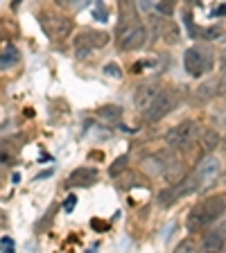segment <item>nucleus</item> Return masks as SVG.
I'll use <instances>...</instances> for the list:
<instances>
[{"instance_id": "31", "label": "nucleus", "mask_w": 226, "mask_h": 253, "mask_svg": "<svg viewBox=\"0 0 226 253\" xmlns=\"http://www.w3.org/2000/svg\"><path fill=\"white\" fill-rule=\"evenodd\" d=\"M220 179H222V181H224V183H226V169H224V172L220 174Z\"/></svg>"}, {"instance_id": "28", "label": "nucleus", "mask_w": 226, "mask_h": 253, "mask_svg": "<svg viewBox=\"0 0 226 253\" xmlns=\"http://www.w3.org/2000/svg\"><path fill=\"white\" fill-rule=\"evenodd\" d=\"M220 63H222V68L226 70V50H224V52L220 54Z\"/></svg>"}, {"instance_id": "10", "label": "nucleus", "mask_w": 226, "mask_h": 253, "mask_svg": "<svg viewBox=\"0 0 226 253\" xmlns=\"http://www.w3.org/2000/svg\"><path fill=\"white\" fill-rule=\"evenodd\" d=\"M93 50H95V41L90 37V32H82V34L75 37V57L77 59H86Z\"/></svg>"}, {"instance_id": "4", "label": "nucleus", "mask_w": 226, "mask_h": 253, "mask_svg": "<svg viewBox=\"0 0 226 253\" xmlns=\"http://www.w3.org/2000/svg\"><path fill=\"white\" fill-rule=\"evenodd\" d=\"M197 138H199V125L192 120H185V122H181V125H177L174 129H170L168 136H165V142L174 149H185V147H190Z\"/></svg>"}, {"instance_id": "1", "label": "nucleus", "mask_w": 226, "mask_h": 253, "mask_svg": "<svg viewBox=\"0 0 226 253\" xmlns=\"http://www.w3.org/2000/svg\"><path fill=\"white\" fill-rule=\"evenodd\" d=\"M226 215V195H211L201 199L188 215V231H201Z\"/></svg>"}, {"instance_id": "24", "label": "nucleus", "mask_w": 226, "mask_h": 253, "mask_svg": "<svg viewBox=\"0 0 226 253\" xmlns=\"http://www.w3.org/2000/svg\"><path fill=\"white\" fill-rule=\"evenodd\" d=\"M54 2H57L59 7H66V9H70V7H73L77 0H54Z\"/></svg>"}, {"instance_id": "16", "label": "nucleus", "mask_w": 226, "mask_h": 253, "mask_svg": "<svg viewBox=\"0 0 226 253\" xmlns=\"http://www.w3.org/2000/svg\"><path fill=\"white\" fill-rule=\"evenodd\" d=\"M215 93H217V79H211V82H206V84L199 86V90H197V100H211Z\"/></svg>"}, {"instance_id": "2", "label": "nucleus", "mask_w": 226, "mask_h": 253, "mask_svg": "<svg viewBox=\"0 0 226 253\" xmlns=\"http://www.w3.org/2000/svg\"><path fill=\"white\" fill-rule=\"evenodd\" d=\"M177 102H179V90L177 88H161L158 95L154 97V102L149 104V109L142 111V113H145V120L147 122L163 120L170 111L177 106Z\"/></svg>"}, {"instance_id": "12", "label": "nucleus", "mask_w": 226, "mask_h": 253, "mask_svg": "<svg viewBox=\"0 0 226 253\" xmlns=\"http://www.w3.org/2000/svg\"><path fill=\"white\" fill-rule=\"evenodd\" d=\"M134 21H136V9H134V2L132 0H120V25H118V30H125V25H134Z\"/></svg>"}, {"instance_id": "23", "label": "nucleus", "mask_w": 226, "mask_h": 253, "mask_svg": "<svg viewBox=\"0 0 226 253\" xmlns=\"http://www.w3.org/2000/svg\"><path fill=\"white\" fill-rule=\"evenodd\" d=\"M201 32H204L206 39H217L220 37V30H215V27H211V30H201Z\"/></svg>"}, {"instance_id": "29", "label": "nucleus", "mask_w": 226, "mask_h": 253, "mask_svg": "<svg viewBox=\"0 0 226 253\" xmlns=\"http://www.w3.org/2000/svg\"><path fill=\"white\" fill-rule=\"evenodd\" d=\"M2 247H5V249H11V240H7V237H5V240H2Z\"/></svg>"}, {"instance_id": "17", "label": "nucleus", "mask_w": 226, "mask_h": 253, "mask_svg": "<svg viewBox=\"0 0 226 253\" xmlns=\"http://www.w3.org/2000/svg\"><path fill=\"white\" fill-rule=\"evenodd\" d=\"M129 168V158L127 156H120V158H116L113 163H111V168H109V174L111 176H120L125 169Z\"/></svg>"}, {"instance_id": "7", "label": "nucleus", "mask_w": 226, "mask_h": 253, "mask_svg": "<svg viewBox=\"0 0 226 253\" xmlns=\"http://www.w3.org/2000/svg\"><path fill=\"white\" fill-rule=\"evenodd\" d=\"M197 181H199V190L211 188L220 176V161L215 156H208L206 161H201V165L197 168Z\"/></svg>"}, {"instance_id": "30", "label": "nucleus", "mask_w": 226, "mask_h": 253, "mask_svg": "<svg viewBox=\"0 0 226 253\" xmlns=\"http://www.w3.org/2000/svg\"><path fill=\"white\" fill-rule=\"evenodd\" d=\"M222 149H224V152H226V136L222 138Z\"/></svg>"}, {"instance_id": "18", "label": "nucleus", "mask_w": 226, "mask_h": 253, "mask_svg": "<svg viewBox=\"0 0 226 253\" xmlns=\"http://www.w3.org/2000/svg\"><path fill=\"white\" fill-rule=\"evenodd\" d=\"M156 9H158V14L161 16H172L174 14V9H177V0H161L156 5Z\"/></svg>"}, {"instance_id": "21", "label": "nucleus", "mask_w": 226, "mask_h": 253, "mask_svg": "<svg viewBox=\"0 0 226 253\" xmlns=\"http://www.w3.org/2000/svg\"><path fill=\"white\" fill-rule=\"evenodd\" d=\"M192 249H199L197 242L195 240H185V242H181L179 247H177V251H192Z\"/></svg>"}, {"instance_id": "33", "label": "nucleus", "mask_w": 226, "mask_h": 253, "mask_svg": "<svg viewBox=\"0 0 226 253\" xmlns=\"http://www.w3.org/2000/svg\"><path fill=\"white\" fill-rule=\"evenodd\" d=\"M190 2H199V0H190Z\"/></svg>"}, {"instance_id": "19", "label": "nucleus", "mask_w": 226, "mask_h": 253, "mask_svg": "<svg viewBox=\"0 0 226 253\" xmlns=\"http://www.w3.org/2000/svg\"><path fill=\"white\" fill-rule=\"evenodd\" d=\"M16 59H18V52H16L14 47H7L5 54L0 57V66H9V63H14Z\"/></svg>"}, {"instance_id": "13", "label": "nucleus", "mask_w": 226, "mask_h": 253, "mask_svg": "<svg viewBox=\"0 0 226 253\" xmlns=\"http://www.w3.org/2000/svg\"><path fill=\"white\" fill-rule=\"evenodd\" d=\"M224 242H226L224 237L217 231H213V233H206V237L201 240V249H204V251H222Z\"/></svg>"}, {"instance_id": "32", "label": "nucleus", "mask_w": 226, "mask_h": 253, "mask_svg": "<svg viewBox=\"0 0 226 253\" xmlns=\"http://www.w3.org/2000/svg\"><path fill=\"white\" fill-rule=\"evenodd\" d=\"M2 215H5V212L0 211V224H5V217H2Z\"/></svg>"}, {"instance_id": "15", "label": "nucleus", "mask_w": 226, "mask_h": 253, "mask_svg": "<svg viewBox=\"0 0 226 253\" xmlns=\"http://www.w3.org/2000/svg\"><path fill=\"white\" fill-rule=\"evenodd\" d=\"M220 142H222L220 133L213 131V129H208V131H204V136H201V149H204L206 154H211L213 149H217Z\"/></svg>"}, {"instance_id": "11", "label": "nucleus", "mask_w": 226, "mask_h": 253, "mask_svg": "<svg viewBox=\"0 0 226 253\" xmlns=\"http://www.w3.org/2000/svg\"><path fill=\"white\" fill-rule=\"evenodd\" d=\"M158 86H140L138 88V93H136V106L140 111H147L149 109V104L154 102V97L158 95Z\"/></svg>"}, {"instance_id": "22", "label": "nucleus", "mask_w": 226, "mask_h": 253, "mask_svg": "<svg viewBox=\"0 0 226 253\" xmlns=\"http://www.w3.org/2000/svg\"><path fill=\"white\" fill-rule=\"evenodd\" d=\"M75 206H77V197H68V199H66V204H63V208H66V211H73Z\"/></svg>"}, {"instance_id": "20", "label": "nucleus", "mask_w": 226, "mask_h": 253, "mask_svg": "<svg viewBox=\"0 0 226 253\" xmlns=\"http://www.w3.org/2000/svg\"><path fill=\"white\" fill-rule=\"evenodd\" d=\"M54 211H57V208H54V206H50V208H47V212H45V217H43V221L41 224H39L37 226V231H43V228L47 226V221L52 219V215H54Z\"/></svg>"}, {"instance_id": "9", "label": "nucleus", "mask_w": 226, "mask_h": 253, "mask_svg": "<svg viewBox=\"0 0 226 253\" xmlns=\"http://www.w3.org/2000/svg\"><path fill=\"white\" fill-rule=\"evenodd\" d=\"M163 18H165V21L156 23L161 39H163L165 43H170V45H174V43H179V39H181V27L177 25V23L170 21L168 16H163Z\"/></svg>"}, {"instance_id": "3", "label": "nucleus", "mask_w": 226, "mask_h": 253, "mask_svg": "<svg viewBox=\"0 0 226 253\" xmlns=\"http://www.w3.org/2000/svg\"><path fill=\"white\" fill-rule=\"evenodd\" d=\"M183 66L190 77H201L213 66V50L211 47H188L183 54Z\"/></svg>"}, {"instance_id": "6", "label": "nucleus", "mask_w": 226, "mask_h": 253, "mask_svg": "<svg viewBox=\"0 0 226 253\" xmlns=\"http://www.w3.org/2000/svg\"><path fill=\"white\" fill-rule=\"evenodd\" d=\"M147 43V30L145 25L140 23H134L129 25L127 30H122V37H120V47L122 50H138Z\"/></svg>"}, {"instance_id": "14", "label": "nucleus", "mask_w": 226, "mask_h": 253, "mask_svg": "<svg viewBox=\"0 0 226 253\" xmlns=\"http://www.w3.org/2000/svg\"><path fill=\"white\" fill-rule=\"evenodd\" d=\"M97 116H100L102 120H106V122H120L122 120V109L120 106H116V104H106V106H102V109L97 111Z\"/></svg>"}, {"instance_id": "27", "label": "nucleus", "mask_w": 226, "mask_h": 253, "mask_svg": "<svg viewBox=\"0 0 226 253\" xmlns=\"http://www.w3.org/2000/svg\"><path fill=\"white\" fill-rule=\"evenodd\" d=\"M217 233H220V235H222V237H224V240H226V219H224V221H222V224H220V228H217Z\"/></svg>"}, {"instance_id": "25", "label": "nucleus", "mask_w": 226, "mask_h": 253, "mask_svg": "<svg viewBox=\"0 0 226 253\" xmlns=\"http://www.w3.org/2000/svg\"><path fill=\"white\" fill-rule=\"evenodd\" d=\"M106 73H111L113 75V77H120V70H118V66H113V63H111V66H106Z\"/></svg>"}, {"instance_id": "26", "label": "nucleus", "mask_w": 226, "mask_h": 253, "mask_svg": "<svg viewBox=\"0 0 226 253\" xmlns=\"http://www.w3.org/2000/svg\"><path fill=\"white\" fill-rule=\"evenodd\" d=\"M93 228H97V231H104V228H109V224H104V221H97V219H93Z\"/></svg>"}, {"instance_id": "5", "label": "nucleus", "mask_w": 226, "mask_h": 253, "mask_svg": "<svg viewBox=\"0 0 226 253\" xmlns=\"http://www.w3.org/2000/svg\"><path fill=\"white\" fill-rule=\"evenodd\" d=\"M39 21H41V27L47 34V39H52V41H63V39L73 32V21L66 18V16H57V14H50V11H43V14L39 16Z\"/></svg>"}, {"instance_id": "8", "label": "nucleus", "mask_w": 226, "mask_h": 253, "mask_svg": "<svg viewBox=\"0 0 226 253\" xmlns=\"http://www.w3.org/2000/svg\"><path fill=\"white\" fill-rule=\"evenodd\" d=\"M95 183H97V169L93 168H77L68 176L70 188H90Z\"/></svg>"}]
</instances>
